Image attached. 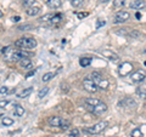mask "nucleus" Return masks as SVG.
<instances>
[{
    "instance_id": "nucleus-1",
    "label": "nucleus",
    "mask_w": 146,
    "mask_h": 137,
    "mask_svg": "<svg viewBox=\"0 0 146 137\" xmlns=\"http://www.w3.org/2000/svg\"><path fill=\"white\" fill-rule=\"evenodd\" d=\"M1 52L4 53L9 61H21L22 58H26L28 57V52H26L25 50H16V49H12L11 46H6V47H3L1 49Z\"/></svg>"
},
{
    "instance_id": "nucleus-2",
    "label": "nucleus",
    "mask_w": 146,
    "mask_h": 137,
    "mask_svg": "<svg viewBox=\"0 0 146 137\" xmlns=\"http://www.w3.org/2000/svg\"><path fill=\"white\" fill-rule=\"evenodd\" d=\"M15 46L23 50H32L36 46V40L33 38H21L15 41Z\"/></svg>"
},
{
    "instance_id": "nucleus-3",
    "label": "nucleus",
    "mask_w": 146,
    "mask_h": 137,
    "mask_svg": "<svg viewBox=\"0 0 146 137\" xmlns=\"http://www.w3.org/2000/svg\"><path fill=\"white\" fill-rule=\"evenodd\" d=\"M90 78L95 81V84H96L99 86V89H107V86H108V81L105 79V78H102V75L100 74V73L98 72H93L90 74Z\"/></svg>"
},
{
    "instance_id": "nucleus-4",
    "label": "nucleus",
    "mask_w": 146,
    "mask_h": 137,
    "mask_svg": "<svg viewBox=\"0 0 146 137\" xmlns=\"http://www.w3.org/2000/svg\"><path fill=\"white\" fill-rule=\"evenodd\" d=\"M83 88H84L85 91H88V92H90V94H94V92H96V91L99 90V86L95 84V81L91 79L90 75L84 78V80H83Z\"/></svg>"
},
{
    "instance_id": "nucleus-5",
    "label": "nucleus",
    "mask_w": 146,
    "mask_h": 137,
    "mask_svg": "<svg viewBox=\"0 0 146 137\" xmlns=\"http://www.w3.org/2000/svg\"><path fill=\"white\" fill-rule=\"evenodd\" d=\"M107 121H100L98 124H95L94 126L89 127V129H85L84 131L88 132V134H91V135H96V134H100V132H102L107 127Z\"/></svg>"
},
{
    "instance_id": "nucleus-6",
    "label": "nucleus",
    "mask_w": 146,
    "mask_h": 137,
    "mask_svg": "<svg viewBox=\"0 0 146 137\" xmlns=\"http://www.w3.org/2000/svg\"><path fill=\"white\" fill-rule=\"evenodd\" d=\"M130 79L134 83H141L146 79V70L145 69H138L136 72L131 73L130 74Z\"/></svg>"
},
{
    "instance_id": "nucleus-7",
    "label": "nucleus",
    "mask_w": 146,
    "mask_h": 137,
    "mask_svg": "<svg viewBox=\"0 0 146 137\" xmlns=\"http://www.w3.org/2000/svg\"><path fill=\"white\" fill-rule=\"evenodd\" d=\"M131 70H133V65L129 62H123L119 66V68H118V73H119V75H122V76L129 75Z\"/></svg>"
},
{
    "instance_id": "nucleus-8",
    "label": "nucleus",
    "mask_w": 146,
    "mask_h": 137,
    "mask_svg": "<svg viewBox=\"0 0 146 137\" xmlns=\"http://www.w3.org/2000/svg\"><path fill=\"white\" fill-rule=\"evenodd\" d=\"M89 111L93 113V114H95V115H101L102 113H105L107 111V106L105 103H102V102H100L99 104H96V106H94V107H91Z\"/></svg>"
},
{
    "instance_id": "nucleus-9",
    "label": "nucleus",
    "mask_w": 146,
    "mask_h": 137,
    "mask_svg": "<svg viewBox=\"0 0 146 137\" xmlns=\"http://www.w3.org/2000/svg\"><path fill=\"white\" fill-rule=\"evenodd\" d=\"M130 18V13L127 11H119L116 13L115 17V23H123V22L128 21Z\"/></svg>"
},
{
    "instance_id": "nucleus-10",
    "label": "nucleus",
    "mask_w": 146,
    "mask_h": 137,
    "mask_svg": "<svg viewBox=\"0 0 146 137\" xmlns=\"http://www.w3.org/2000/svg\"><path fill=\"white\" fill-rule=\"evenodd\" d=\"M130 9H134V10H140V9H144L146 6L145 0H134V1L130 3Z\"/></svg>"
},
{
    "instance_id": "nucleus-11",
    "label": "nucleus",
    "mask_w": 146,
    "mask_h": 137,
    "mask_svg": "<svg viewBox=\"0 0 146 137\" xmlns=\"http://www.w3.org/2000/svg\"><path fill=\"white\" fill-rule=\"evenodd\" d=\"M62 120H63V119H62V118H60V117H50L48 121H49V125H50V126L60 127Z\"/></svg>"
},
{
    "instance_id": "nucleus-12",
    "label": "nucleus",
    "mask_w": 146,
    "mask_h": 137,
    "mask_svg": "<svg viewBox=\"0 0 146 137\" xmlns=\"http://www.w3.org/2000/svg\"><path fill=\"white\" fill-rule=\"evenodd\" d=\"M102 55L105 57H107L110 61H113V62L118 61V58H119L118 57V55H116L115 52H112V51H110V50H105V51H102Z\"/></svg>"
},
{
    "instance_id": "nucleus-13",
    "label": "nucleus",
    "mask_w": 146,
    "mask_h": 137,
    "mask_svg": "<svg viewBox=\"0 0 146 137\" xmlns=\"http://www.w3.org/2000/svg\"><path fill=\"white\" fill-rule=\"evenodd\" d=\"M84 103H85L86 109H90L91 107H94V106H96V104H99L100 103V99H98V98H85Z\"/></svg>"
},
{
    "instance_id": "nucleus-14",
    "label": "nucleus",
    "mask_w": 146,
    "mask_h": 137,
    "mask_svg": "<svg viewBox=\"0 0 146 137\" xmlns=\"http://www.w3.org/2000/svg\"><path fill=\"white\" fill-rule=\"evenodd\" d=\"M46 5L50 9H58L62 5L61 0H46Z\"/></svg>"
},
{
    "instance_id": "nucleus-15",
    "label": "nucleus",
    "mask_w": 146,
    "mask_h": 137,
    "mask_svg": "<svg viewBox=\"0 0 146 137\" xmlns=\"http://www.w3.org/2000/svg\"><path fill=\"white\" fill-rule=\"evenodd\" d=\"M128 36H130V38H133V39H143V38H144V34L141 33V32H139V30L133 29V30L129 32Z\"/></svg>"
},
{
    "instance_id": "nucleus-16",
    "label": "nucleus",
    "mask_w": 146,
    "mask_h": 137,
    "mask_svg": "<svg viewBox=\"0 0 146 137\" xmlns=\"http://www.w3.org/2000/svg\"><path fill=\"white\" fill-rule=\"evenodd\" d=\"M136 94H138L141 98H146V84H141L138 89H136Z\"/></svg>"
},
{
    "instance_id": "nucleus-17",
    "label": "nucleus",
    "mask_w": 146,
    "mask_h": 137,
    "mask_svg": "<svg viewBox=\"0 0 146 137\" xmlns=\"http://www.w3.org/2000/svg\"><path fill=\"white\" fill-rule=\"evenodd\" d=\"M20 66L22 68H26V69H29V68H32V61L29 60V58H22V60L20 61Z\"/></svg>"
},
{
    "instance_id": "nucleus-18",
    "label": "nucleus",
    "mask_w": 146,
    "mask_h": 137,
    "mask_svg": "<svg viewBox=\"0 0 146 137\" xmlns=\"http://www.w3.org/2000/svg\"><path fill=\"white\" fill-rule=\"evenodd\" d=\"M32 91H33V89L32 88H27L25 90H22L20 94L17 95V97H20V98H26V97H28V96L32 94Z\"/></svg>"
},
{
    "instance_id": "nucleus-19",
    "label": "nucleus",
    "mask_w": 146,
    "mask_h": 137,
    "mask_svg": "<svg viewBox=\"0 0 146 137\" xmlns=\"http://www.w3.org/2000/svg\"><path fill=\"white\" fill-rule=\"evenodd\" d=\"M13 113H15L16 117H23L25 115V109H23V107H22V106H20V104H16Z\"/></svg>"
},
{
    "instance_id": "nucleus-20",
    "label": "nucleus",
    "mask_w": 146,
    "mask_h": 137,
    "mask_svg": "<svg viewBox=\"0 0 146 137\" xmlns=\"http://www.w3.org/2000/svg\"><path fill=\"white\" fill-rule=\"evenodd\" d=\"M26 12H27V15H28V16H36L40 12V9L36 7V6L35 7L31 6V7H28V10H27Z\"/></svg>"
},
{
    "instance_id": "nucleus-21",
    "label": "nucleus",
    "mask_w": 146,
    "mask_h": 137,
    "mask_svg": "<svg viewBox=\"0 0 146 137\" xmlns=\"http://www.w3.org/2000/svg\"><path fill=\"white\" fill-rule=\"evenodd\" d=\"M90 63H91V58H89V57H82L79 60V65L82 67H88V66H90Z\"/></svg>"
},
{
    "instance_id": "nucleus-22",
    "label": "nucleus",
    "mask_w": 146,
    "mask_h": 137,
    "mask_svg": "<svg viewBox=\"0 0 146 137\" xmlns=\"http://www.w3.org/2000/svg\"><path fill=\"white\" fill-rule=\"evenodd\" d=\"M54 76H55V73H52V72H48V73H45V74L43 75L42 80L44 81V83H48V81L51 80Z\"/></svg>"
},
{
    "instance_id": "nucleus-23",
    "label": "nucleus",
    "mask_w": 146,
    "mask_h": 137,
    "mask_svg": "<svg viewBox=\"0 0 146 137\" xmlns=\"http://www.w3.org/2000/svg\"><path fill=\"white\" fill-rule=\"evenodd\" d=\"M61 20H62V15L61 13H56V15L52 16V18L50 20V22H51L52 24H57V23H60L61 22Z\"/></svg>"
},
{
    "instance_id": "nucleus-24",
    "label": "nucleus",
    "mask_w": 146,
    "mask_h": 137,
    "mask_svg": "<svg viewBox=\"0 0 146 137\" xmlns=\"http://www.w3.org/2000/svg\"><path fill=\"white\" fill-rule=\"evenodd\" d=\"M130 137H143V132H141V130L139 129V127H136V129H134L133 131H131Z\"/></svg>"
},
{
    "instance_id": "nucleus-25",
    "label": "nucleus",
    "mask_w": 146,
    "mask_h": 137,
    "mask_svg": "<svg viewBox=\"0 0 146 137\" xmlns=\"http://www.w3.org/2000/svg\"><path fill=\"white\" fill-rule=\"evenodd\" d=\"M49 91H50V89H49V88H43V89L38 92V97H39V98H44L45 96L48 95Z\"/></svg>"
},
{
    "instance_id": "nucleus-26",
    "label": "nucleus",
    "mask_w": 146,
    "mask_h": 137,
    "mask_svg": "<svg viewBox=\"0 0 146 137\" xmlns=\"http://www.w3.org/2000/svg\"><path fill=\"white\" fill-rule=\"evenodd\" d=\"M1 124L4 126H11L13 124V120L11 119V118H3V120H1Z\"/></svg>"
},
{
    "instance_id": "nucleus-27",
    "label": "nucleus",
    "mask_w": 146,
    "mask_h": 137,
    "mask_svg": "<svg viewBox=\"0 0 146 137\" xmlns=\"http://www.w3.org/2000/svg\"><path fill=\"white\" fill-rule=\"evenodd\" d=\"M80 136V132L78 129H73L70 131V134L67 135V137H79Z\"/></svg>"
},
{
    "instance_id": "nucleus-28",
    "label": "nucleus",
    "mask_w": 146,
    "mask_h": 137,
    "mask_svg": "<svg viewBox=\"0 0 146 137\" xmlns=\"http://www.w3.org/2000/svg\"><path fill=\"white\" fill-rule=\"evenodd\" d=\"M129 32H130V29H129V28H121V29L116 30V33H117V34H119V35H127V36H128V34H129Z\"/></svg>"
},
{
    "instance_id": "nucleus-29",
    "label": "nucleus",
    "mask_w": 146,
    "mask_h": 137,
    "mask_svg": "<svg viewBox=\"0 0 146 137\" xmlns=\"http://www.w3.org/2000/svg\"><path fill=\"white\" fill-rule=\"evenodd\" d=\"M83 3H84V0H72L71 1L73 7H79V6L83 5Z\"/></svg>"
},
{
    "instance_id": "nucleus-30",
    "label": "nucleus",
    "mask_w": 146,
    "mask_h": 137,
    "mask_svg": "<svg viewBox=\"0 0 146 137\" xmlns=\"http://www.w3.org/2000/svg\"><path fill=\"white\" fill-rule=\"evenodd\" d=\"M125 0H113V6L115 7H122L124 5Z\"/></svg>"
},
{
    "instance_id": "nucleus-31",
    "label": "nucleus",
    "mask_w": 146,
    "mask_h": 137,
    "mask_svg": "<svg viewBox=\"0 0 146 137\" xmlns=\"http://www.w3.org/2000/svg\"><path fill=\"white\" fill-rule=\"evenodd\" d=\"M124 103H127V107H135V101L131 98H125L124 99Z\"/></svg>"
},
{
    "instance_id": "nucleus-32",
    "label": "nucleus",
    "mask_w": 146,
    "mask_h": 137,
    "mask_svg": "<svg viewBox=\"0 0 146 137\" xmlns=\"http://www.w3.org/2000/svg\"><path fill=\"white\" fill-rule=\"evenodd\" d=\"M68 127H70V121H68V120H62L60 129H62V130H67Z\"/></svg>"
},
{
    "instance_id": "nucleus-33",
    "label": "nucleus",
    "mask_w": 146,
    "mask_h": 137,
    "mask_svg": "<svg viewBox=\"0 0 146 137\" xmlns=\"http://www.w3.org/2000/svg\"><path fill=\"white\" fill-rule=\"evenodd\" d=\"M35 4V0H23V5L26 7H31Z\"/></svg>"
},
{
    "instance_id": "nucleus-34",
    "label": "nucleus",
    "mask_w": 146,
    "mask_h": 137,
    "mask_svg": "<svg viewBox=\"0 0 146 137\" xmlns=\"http://www.w3.org/2000/svg\"><path fill=\"white\" fill-rule=\"evenodd\" d=\"M52 13H48V15H45V16H43V17H40L39 18V21H42V22H45V21H50L49 18H52Z\"/></svg>"
},
{
    "instance_id": "nucleus-35",
    "label": "nucleus",
    "mask_w": 146,
    "mask_h": 137,
    "mask_svg": "<svg viewBox=\"0 0 146 137\" xmlns=\"http://www.w3.org/2000/svg\"><path fill=\"white\" fill-rule=\"evenodd\" d=\"M31 28H32L31 24H22V26L18 27V29L20 30H27V29H31Z\"/></svg>"
},
{
    "instance_id": "nucleus-36",
    "label": "nucleus",
    "mask_w": 146,
    "mask_h": 137,
    "mask_svg": "<svg viewBox=\"0 0 146 137\" xmlns=\"http://www.w3.org/2000/svg\"><path fill=\"white\" fill-rule=\"evenodd\" d=\"M105 23H106L105 21H102V20H98V22H96V29L101 28L102 26H105Z\"/></svg>"
},
{
    "instance_id": "nucleus-37",
    "label": "nucleus",
    "mask_w": 146,
    "mask_h": 137,
    "mask_svg": "<svg viewBox=\"0 0 146 137\" xmlns=\"http://www.w3.org/2000/svg\"><path fill=\"white\" fill-rule=\"evenodd\" d=\"M88 15H89L88 12H77V17L80 18V20H82V18H84V17H86Z\"/></svg>"
},
{
    "instance_id": "nucleus-38",
    "label": "nucleus",
    "mask_w": 146,
    "mask_h": 137,
    "mask_svg": "<svg viewBox=\"0 0 146 137\" xmlns=\"http://www.w3.org/2000/svg\"><path fill=\"white\" fill-rule=\"evenodd\" d=\"M7 104H9V101H6V99H3V101H0V108H5Z\"/></svg>"
},
{
    "instance_id": "nucleus-39",
    "label": "nucleus",
    "mask_w": 146,
    "mask_h": 137,
    "mask_svg": "<svg viewBox=\"0 0 146 137\" xmlns=\"http://www.w3.org/2000/svg\"><path fill=\"white\" fill-rule=\"evenodd\" d=\"M7 88H6V86H3V88H0V94H1V95H4V94H7Z\"/></svg>"
},
{
    "instance_id": "nucleus-40",
    "label": "nucleus",
    "mask_w": 146,
    "mask_h": 137,
    "mask_svg": "<svg viewBox=\"0 0 146 137\" xmlns=\"http://www.w3.org/2000/svg\"><path fill=\"white\" fill-rule=\"evenodd\" d=\"M20 20H21V17H20V16H15V17H12V18H11V21H12V22H20Z\"/></svg>"
},
{
    "instance_id": "nucleus-41",
    "label": "nucleus",
    "mask_w": 146,
    "mask_h": 137,
    "mask_svg": "<svg viewBox=\"0 0 146 137\" xmlns=\"http://www.w3.org/2000/svg\"><path fill=\"white\" fill-rule=\"evenodd\" d=\"M34 73H35V72H34V70H33V72H31V73H28V74H27V75H26V76H27V78H29V76H31V75H33V74H34Z\"/></svg>"
},
{
    "instance_id": "nucleus-42",
    "label": "nucleus",
    "mask_w": 146,
    "mask_h": 137,
    "mask_svg": "<svg viewBox=\"0 0 146 137\" xmlns=\"http://www.w3.org/2000/svg\"><path fill=\"white\" fill-rule=\"evenodd\" d=\"M135 17H136V18H138V20H139V18L141 17V15H140V13H139V12H136V15H135Z\"/></svg>"
},
{
    "instance_id": "nucleus-43",
    "label": "nucleus",
    "mask_w": 146,
    "mask_h": 137,
    "mask_svg": "<svg viewBox=\"0 0 146 137\" xmlns=\"http://www.w3.org/2000/svg\"><path fill=\"white\" fill-rule=\"evenodd\" d=\"M99 1H100V3H108L110 0H99Z\"/></svg>"
},
{
    "instance_id": "nucleus-44",
    "label": "nucleus",
    "mask_w": 146,
    "mask_h": 137,
    "mask_svg": "<svg viewBox=\"0 0 146 137\" xmlns=\"http://www.w3.org/2000/svg\"><path fill=\"white\" fill-rule=\"evenodd\" d=\"M0 17H3V11L0 10Z\"/></svg>"
},
{
    "instance_id": "nucleus-45",
    "label": "nucleus",
    "mask_w": 146,
    "mask_h": 137,
    "mask_svg": "<svg viewBox=\"0 0 146 137\" xmlns=\"http://www.w3.org/2000/svg\"><path fill=\"white\" fill-rule=\"evenodd\" d=\"M0 117H3V115H1V114H0Z\"/></svg>"
},
{
    "instance_id": "nucleus-46",
    "label": "nucleus",
    "mask_w": 146,
    "mask_h": 137,
    "mask_svg": "<svg viewBox=\"0 0 146 137\" xmlns=\"http://www.w3.org/2000/svg\"><path fill=\"white\" fill-rule=\"evenodd\" d=\"M70 1H72V0H70Z\"/></svg>"
}]
</instances>
